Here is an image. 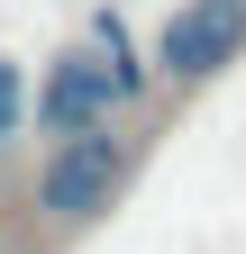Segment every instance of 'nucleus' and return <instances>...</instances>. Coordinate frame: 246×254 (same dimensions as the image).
Masks as SVG:
<instances>
[{
	"label": "nucleus",
	"instance_id": "nucleus-1",
	"mask_svg": "<svg viewBox=\"0 0 246 254\" xmlns=\"http://www.w3.org/2000/svg\"><path fill=\"white\" fill-rule=\"evenodd\" d=\"M137 91H146V73H137V46H128V27L101 9V18H91V46L55 55V73L37 82V127H46V136H82V127H110V109H128Z\"/></svg>",
	"mask_w": 246,
	"mask_h": 254
},
{
	"label": "nucleus",
	"instance_id": "nucleus-2",
	"mask_svg": "<svg viewBox=\"0 0 246 254\" xmlns=\"http://www.w3.org/2000/svg\"><path fill=\"white\" fill-rule=\"evenodd\" d=\"M128 182V145L110 136V127H82V136H55V154L37 164V209L82 227V218L110 209V190Z\"/></svg>",
	"mask_w": 246,
	"mask_h": 254
},
{
	"label": "nucleus",
	"instance_id": "nucleus-3",
	"mask_svg": "<svg viewBox=\"0 0 246 254\" xmlns=\"http://www.w3.org/2000/svg\"><path fill=\"white\" fill-rule=\"evenodd\" d=\"M237 46H246V0H182L155 37V64L173 82H210L219 64H237Z\"/></svg>",
	"mask_w": 246,
	"mask_h": 254
},
{
	"label": "nucleus",
	"instance_id": "nucleus-4",
	"mask_svg": "<svg viewBox=\"0 0 246 254\" xmlns=\"http://www.w3.org/2000/svg\"><path fill=\"white\" fill-rule=\"evenodd\" d=\"M18 118H27V82H18V64L0 55V145L18 136Z\"/></svg>",
	"mask_w": 246,
	"mask_h": 254
}]
</instances>
